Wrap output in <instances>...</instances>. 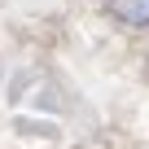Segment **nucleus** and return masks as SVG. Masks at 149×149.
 <instances>
[{
	"mask_svg": "<svg viewBox=\"0 0 149 149\" xmlns=\"http://www.w3.org/2000/svg\"><path fill=\"white\" fill-rule=\"evenodd\" d=\"M110 9L127 26H149V0H110Z\"/></svg>",
	"mask_w": 149,
	"mask_h": 149,
	"instance_id": "f257e3e1",
	"label": "nucleus"
}]
</instances>
